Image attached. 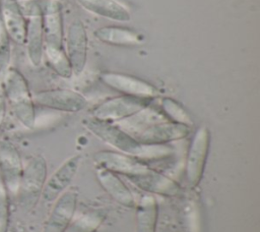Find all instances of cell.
<instances>
[{
  "mask_svg": "<svg viewBox=\"0 0 260 232\" xmlns=\"http://www.w3.org/2000/svg\"><path fill=\"white\" fill-rule=\"evenodd\" d=\"M77 192L65 190L55 201L44 224L43 232H65L76 211Z\"/></svg>",
  "mask_w": 260,
  "mask_h": 232,
  "instance_id": "13",
  "label": "cell"
},
{
  "mask_svg": "<svg viewBox=\"0 0 260 232\" xmlns=\"http://www.w3.org/2000/svg\"><path fill=\"white\" fill-rule=\"evenodd\" d=\"M47 178V161L43 156H34L23 165L19 186L15 195L22 209L29 211L37 206L41 199Z\"/></svg>",
  "mask_w": 260,
  "mask_h": 232,
  "instance_id": "3",
  "label": "cell"
},
{
  "mask_svg": "<svg viewBox=\"0 0 260 232\" xmlns=\"http://www.w3.org/2000/svg\"><path fill=\"white\" fill-rule=\"evenodd\" d=\"M44 53L47 57L49 65L58 75L63 78L71 77L73 74L72 67L64 48H56L45 45Z\"/></svg>",
  "mask_w": 260,
  "mask_h": 232,
  "instance_id": "23",
  "label": "cell"
},
{
  "mask_svg": "<svg viewBox=\"0 0 260 232\" xmlns=\"http://www.w3.org/2000/svg\"><path fill=\"white\" fill-rule=\"evenodd\" d=\"M101 79L105 84L122 93V95L150 99H153L157 95V91L152 84L132 75L118 72H104L101 74Z\"/></svg>",
  "mask_w": 260,
  "mask_h": 232,
  "instance_id": "14",
  "label": "cell"
},
{
  "mask_svg": "<svg viewBox=\"0 0 260 232\" xmlns=\"http://www.w3.org/2000/svg\"><path fill=\"white\" fill-rule=\"evenodd\" d=\"M127 179L138 189L152 195L157 194L173 197L179 195L181 192V187L177 181L152 168L147 172L129 177Z\"/></svg>",
  "mask_w": 260,
  "mask_h": 232,
  "instance_id": "15",
  "label": "cell"
},
{
  "mask_svg": "<svg viewBox=\"0 0 260 232\" xmlns=\"http://www.w3.org/2000/svg\"><path fill=\"white\" fill-rule=\"evenodd\" d=\"M189 133V126L166 119L146 124L131 135L142 144L161 146L183 139L188 136Z\"/></svg>",
  "mask_w": 260,
  "mask_h": 232,
  "instance_id": "6",
  "label": "cell"
},
{
  "mask_svg": "<svg viewBox=\"0 0 260 232\" xmlns=\"http://www.w3.org/2000/svg\"><path fill=\"white\" fill-rule=\"evenodd\" d=\"M94 37L101 42L117 47H134L143 43V38L126 27L110 25L98 28Z\"/></svg>",
  "mask_w": 260,
  "mask_h": 232,
  "instance_id": "19",
  "label": "cell"
},
{
  "mask_svg": "<svg viewBox=\"0 0 260 232\" xmlns=\"http://www.w3.org/2000/svg\"><path fill=\"white\" fill-rule=\"evenodd\" d=\"M6 109H7V104L3 95L2 86H1V79H0V131L3 127L5 117H6Z\"/></svg>",
  "mask_w": 260,
  "mask_h": 232,
  "instance_id": "27",
  "label": "cell"
},
{
  "mask_svg": "<svg viewBox=\"0 0 260 232\" xmlns=\"http://www.w3.org/2000/svg\"><path fill=\"white\" fill-rule=\"evenodd\" d=\"M136 207V232H155L158 219V204L154 195L141 196Z\"/></svg>",
  "mask_w": 260,
  "mask_h": 232,
  "instance_id": "21",
  "label": "cell"
},
{
  "mask_svg": "<svg viewBox=\"0 0 260 232\" xmlns=\"http://www.w3.org/2000/svg\"><path fill=\"white\" fill-rule=\"evenodd\" d=\"M95 176L102 188L116 202L125 208H134L136 206L133 193L118 174L108 169L96 167Z\"/></svg>",
  "mask_w": 260,
  "mask_h": 232,
  "instance_id": "18",
  "label": "cell"
},
{
  "mask_svg": "<svg viewBox=\"0 0 260 232\" xmlns=\"http://www.w3.org/2000/svg\"><path fill=\"white\" fill-rule=\"evenodd\" d=\"M87 11L96 15L125 22L131 19L128 9L117 0H77Z\"/></svg>",
  "mask_w": 260,
  "mask_h": 232,
  "instance_id": "20",
  "label": "cell"
},
{
  "mask_svg": "<svg viewBox=\"0 0 260 232\" xmlns=\"http://www.w3.org/2000/svg\"><path fill=\"white\" fill-rule=\"evenodd\" d=\"M32 98L36 105L62 112L75 113L87 106V100L82 94L66 89L40 91Z\"/></svg>",
  "mask_w": 260,
  "mask_h": 232,
  "instance_id": "8",
  "label": "cell"
},
{
  "mask_svg": "<svg viewBox=\"0 0 260 232\" xmlns=\"http://www.w3.org/2000/svg\"><path fill=\"white\" fill-rule=\"evenodd\" d=\"M0 16L10 40L18 45L25 44L26 17L16 0H2Z\"/></svg>",
  "mask_w": 260,
  "mask_h": 232,
  "instance_id": "17",
  "label": "cell"
},
{
  "mask_svg": "<svg viewBox=\"0 0 260 232\" xmlns=\"http://www.w3.org/2000/svg\"><path fill=\"white\" fill-rule=\"evenodd\" d=\"M161 110L170 121L184 124L187 126H192L193 121L190 117V115L187 113V111L174 99L172 98H162L160 102Z\"/></svg>",
  "mask_w": 260,
  "mask_h": 232,
  "instance_id": "24",
  "label": "cell"
},
{
  "mask_svg": "<svg viewBox=\"0 0 260 232\" xmlns=\"http://www.w3.org/2000/svg\"><path fill=\"white\" fill-rule=\"evenodd\" d=\"M83 126L104 142L110 144L118 152L137 157L143 161L151 158L168 154L169 149L165 146H146L140 143L133 135L123 128L106 121L89 117L83 120Z\"/></svg>",
  "mask_w": 260,
  "mask_h": 232,
  "instance_id": "1",
  "label": "cell"
},
{
  "mask_svg": "<svg viewBox=\"0 0 260 232\" xmlns=\"http://www.w3.org/2000/svg\"><path fill=\"white\" fill-rule=\"evenodd\" d=\"M93 161L96 167L108 169L125 178L142 174L151 169L145 161L118 151H100L93 155Z\"/></svg>",
  "mask_w": 260,
  "mask_h": 232,
  "instance_id": "7",
  "label": "cell"
},
{
  "mask_svg": "<svg viewBox=\"0 0 260 232\" xmlns=\"http://www.w3.org/2000/svg\"><path fill=\"white\" fill-rule=\"evenodd\" d=\"M210 148V131L206 126H200L189 146L185 175L191 186H197L204 174Z\"/></svg>",
  "mask_w": 260,
  "mask_h": 232,
  "instance_id": "5",
  "label": "cell"
},
{
  "mask_svg": "<svg viewBox=\"0 0 260 232\" xmlns=\"http://www.w3.org/2000/svg\"><path fill=\"white\" fill-rule=\"evenodd\" d=\"M81 161V156H72L62 163L60 167L47 178L41 195V199L44 202H54L65 190H67L79 169Z\"/></svg>",
  "mask_w": 260,
  "mask_h": 232,
  "instance_id": "10",
  "label": "cell"
},
{
  "mask_svg": "<svg viewBox=\"0 0 260 232\" xmlns=\"http://www.w3.org/2000/svg\"><path fill=\"white\" fill-rule=\"evenodd\" d=\"M11 40L0 16V71L6 68L11 55Z\"/></svg>",
  "mask_w": 260,
  "mask_h": 232,
  "instance_id": "26",
  "label": "cell"
},
{
  "mask_svg": "<svg viewBox=\"0 0 260 232\" xmlns=\"http://www.w3.org/2000/svg\"><path fill=\"white\" fill-rule=\"evenodd\" d=\"M153 99L122 95L108 99L94 107L91 117L114 123L133 117L149 107Z\"/></svg>",
  "mask_w": 260,
  "mask_h": 232,
  "instance_id": "4",
  "label": "cell"
},
{
  "mask_svg": "<svg viewBox=\"0 0 260 232\" xmlns=\"http://www.w3.org/2000/svg\"><path fill=\"white\" fill-rule=\"evenodd\" d=\"M1 86L6 104L11 108L15 118L25 128L32 129L36 125V104L23 74L13 67L5 69Z\"/></svg>",
  "mask_w": 260,
  "mask_h": 232,
  "instance_id": "2",
  "label": "cell"
},
{
  "mask_svg": "<svg viewBox=\"0 0 260 232\" xmlns=\"http://www.w3.org/2000/svg\"><path fill=\"white\" fill-rule=\"evenodd\" d=\"M106 219L107 212L105 210H91L72 220L65 232H95Z\"/></svg>",
  "mask_w": 260,
  "mask_h": 232,
  "instance_id": "22",
  "label": "cell"
},
{
  "mask_svg": "<svg viewBox=\"0 0 260 232\" xmlns=\"http://www.w3.org/2000/svg\"><path fill=\"white\" fill-rule=\"evenodd\" d=\"M87 33L80 20L70 23L66 34V54L70 61L72 72L79 75L87 60Z\"/></svg>",
  "mask_w": 260,
  "mask_h": 232,
  "instance_id": "12",
  "label": "cell"
},
{
  "mask_svg": "<svg viewBox=\"0 0 260 232\" xmlns=\"http://www.w3.org/2000/svg\"><path fill=\"white\" fill-rule=\"evenodd\" d=\"M10 223V195L0 180V232H8Z\"/></svg>",
  "mask_w": 260,
  "mask_h": 232,
  "instance_id": "25",
  "label": "cell"
},
{
  "mask_svg": "<svg viewBox=\"0 0 260 232\" xmlns=\"http://www.w3.org/2000/svg\"><path fill=\"white\" fill-rule=\"evenodd\" d=\"M26 21V38L25 44L27 55L30 62L38 66L41 64L44 55V31H43V20L42 11L40 4L37 2H31L28 6Z\"/></svg>",
  "mask_w": 260,
  "mask_h": 232,
  "instance_id": "11",
  "label": "cell"
},
{
  "mask_svg": "<svg viewBox=\"0 0 260 232\" xmlns=\"http://www.w3.org/2000/svg\"><path fill=\"white\" fill-rule=\"evenodd\" d=\"M42 11L45 45L64 48V31L61 7L56 0H45L40 4Z\"/></svg>",
  "mask_w": 260,
  "mask_h": 232,
  "instance_id": "16",
  "label": "cell"
},
{
  "mask_svg": "<svg viewBox=\"0 0 260 232\" xmlns=\"http://www.w3.org/2000/svg\"><path fill=\"white\" fill-rule=\"evenodd\" d=\"M23 163L16 147L10 141L0 142V180L9 195H16Z\"/></svg>",
  "mask_w": 260,
  "mask_h": 232,
  "instance_id": "9",
  "label": "cell"
}]
</instances>
